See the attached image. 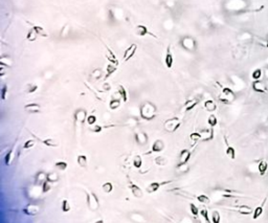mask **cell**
I'll use <instances>...</instances> for the list:
<instances>
[{
	"instance_id": "1",
	"label": "cell",
	"mask_w": 268,
	"mask_h": 223,
	"mask_svg": "<svg viewBox=\"0 0 268 223\" xmlns=\"http://www.w3.org/2000/svg\"><path fill=\"white\" fill-rule=\"evenodd\" d=\"M140 116L145 120H151L156 116V107L154 104L146 102L140 106Z\"/></svg>"
},
{
	"instance_id": "2",
	"label": "cell",
	"mask_w": 268,
	"mask_h": 223,
	"mask_svg": "<svg viewBox=\"0 0 268 223\" xmlns=\"http://www.w3.org/2000/svg\"><path fill=\"white\" fill-rule=\"evenodd\" d=\"M86 201H87L88 208L92 212L97 210L100 207V201L99 198L97 197L93 192H86Z\"/></svg>"
},
{
	"instance_id": "3",
	"label": "cell",
	"mask_w": 268,
	"mask_h": 223,
	"mask_svg": "<svg viewBox=\"0 0 268 223\" xmlns=\"http://www.w3.org/2000/svg\"><path fill=\"white\" fill-rule=\"evenodd\" d=\"M181 125V120L177 117H172L170 120H165L163 126H165V129L168 131V132H175Z\"/></svg>"
},
{
	"instance_id": "4",
	"label": "cell",
	"mask_w": 268,
	"mask_h": 223,
	"mask_svg": "<svg viewBox=\"0 0 268 223\" xmlns=\"http://www.w3.org/2000/svg\"><path fill=\"white\" fill-rule=\"evenodd\" d=\"M219 100H220L222 103H225V104L230 103V102L234 101V100H235V93H234V91H233L230 88L224 87L222 89V95H220V97H219Z\"/></svg>"
},
{
	"instance_id": "5",
	"label": "cell",
	"mask_w": 268,
	"mask_h": 223,
	"mask_svg": "<svg viewBox=\"0 0 268 223\" xmlns=\"http://www.w3.org/2000/svg\"><path fill=\"white\" fill-rule=\"evenodd\" d=\"M181 46H182L185 49L189 50V52H193L196 48V43L195 40L193 38H190V37H185L181 40Z\"/></svg>"
},
{
	"instance_id": "6",
	"label": "cell",
	"mask_w": 268,
	"mask_h": 223,
	"mask_svg": "<svg viewBox=\"0 0 268 223\" xmlns=\"http://www.w3.org/2000/svg\"><path fill=\"white\" fill-rule=\"evenodd\" d=\"M40 206L37 205V204H27L25 207L23 208V213L27 216H37V215L40 213Z\"/></svg>"
},
{
	"instance_id": "7",
	"label": "cell",
	"mask_w": 268,
	"mask_h": 223,
	"mask_svg": "<svg viewBox=\"0 0 268 223\" xmlns=\"http://www.w3.org/2000/svg\"><path fill=\"white\" fill-rule=\"evenodd\" d=\"M136 49H137V45H136L135 43H133V44H131V45L129 46V47L127 48L126 50H125V52H124V57H123V59H124L125 62L129 61L131 58H132L133 56H134V55H135Z\"/></svg>"
},
{
	"instance_id": "8",
	"label": "cell",
	"mask_w": 268,
	"mask_h": 223,
	"mask_svg": "<svg viewBox=\"0 0 268 223\" xmlns=\"http://www.w3.org/2000/svg\"><path fill=\"white\" fill-rule=\"evenodd\" d=\"M36 138H38L39 140H40L41 143H42L44 146L46 147H50V148H57V147H59V145H60V143H59V140H57L56 138H52V137H47V138H44V140H42V138H39L37 137L36 135H34Z\"/></svg>"
},
{
	"instance_id": "9",
	"label": "cell",
	"mask_w": 268,
	"mask_h": 223,
	"mask_svg": "<svg viewBox=\"0 0 268 223\" xmlns=\"http://www.w3.org/2000/svg\"><path fill=\"white\" fill-rule=\"evenodd\" d=\"M252 89L255 91V92L259 93H265L267 91V87H266V84L264 82L260 81V80H257V81L252 82Z\"/></svg>"
},
{
	"instance_id": "10",
	"label": "cell",
	"mask_w": 268,
	"mask_h": 223,
	"mask_svg": "<svg viewBox=\"0 0 268 223\" xmlns=\"http://www.w3.org/2000/svg\"><path fill=\"white\" fill-rule=\"evenodd\" d=\"M129 189L131 190V193L134 195V197L135 198H142L144 197V192H142V190L140 189V187H138L137 185H135V183H133V182H129Z\"/></svg>"
},
{
	"instance_id": "11",
	"label": "cell",
	"mask_w": 268,
	"mask_h": 223,
	"mask_svg": "<svg viewBox=\"0 0 268 223\" xmlns=\"http://www.w3.org/2000/svg\"><path fill=\"white\" fill-rule=\"evenodd\" d=\"M75 120L79 124H84L85 120H87V112L84 109H78L75 112Z\"/></svg>"
},
{
	"instance_id": "12",
	"label": "cell",
	"mask_w": 268,
	"mask_h": 223,
	"mask_svg": "<svg viewBox=\"0 0 268 223\" xmlns=\"http://www.w3.org/2000/svg\"><path fill=\"white\" fill-rule=\"evenodd\" d=\"M191 155H192V153L189 149H183V150L180 152V155H179V165H187L189 159L191 158Z\"/></svg>"
},
{
	"instance_id": "13",
	"label": "cell",
	"mask_w": 268,
	"mask_h": 223,
	"mask_svg": "<svg viewBox=\"0 0 268 223\" xmlns=\"http://www.w3.org/2000/svg\"><path fill=\"white\" fill-rule=\"evenodd\" d=\"M134 32H135V35L136 36H138V37H145V36H147V35H152V36H154L152 32H149L146 25H142V24L135 26V28H134Z\"/></svg>"
},
{
	"instance_id": "14",
	"label": "cell",
	"mask_w": 268,
	"mask_h": 223,
	"mask_svg": "<svg viewBox=\"0 0 268 223\" xmlns=\"http://www.w3.org/2000/svg\"><path fill=\"white\" fill-rule=\"evenodd\" d=\"M135 140L140 146H145L148 143V135L142 131H138L135 133Z\"/></svg>"
},
{
	"instance_id": "15",
	"label": "cell",
	"mask_w": 268,
	"mask_h": 223,
	"mask_svg": "<svg viewBox=\"0 0 268 223\" xmlns=\"http://www.w3.org/2000/svg\"><path fill=\"white\" fill-rule=\"evenodd\" d=\"M165 149V143L161 140H156L152 145V149H151L150 153H159Z\"/></svg>"
},
{
	"instance_id": "16",
	"label": "cell",
	"mask_w": 268,
	"mask_h": 223,
	"mask_svg": "<svg viewBox=\"0 0 268 223\" xmlns=\"http://www.w3.org/2000/svg\"><path fill=\"white\" fill-rule=\"evenodd\" d=\"M24 110L28 113H39L41 111V106L36 103H30L24 106Z\"/></svg>"
},
{
	"instance_id": "17",
	"label": "cell",
	"mask_w": 268,
	"mask_h": 223,
	"mask_svg": "<svg viewBox=\"0 0 268 223\" xmlns=\"http://www.w3.org/2000/svg\"><path fill=\"white\" fill-rule=\"evenodd\" d=\"M15 149H16V147H15V146H13V147H12L11 150H10L9 152L7 153V155H5V156H4V162H5V165H11V163L13 162L14 158H15V154H16Z\"/></svg>"
},
{
	"instance_id": "18",
	"label": "cell",
	"mask_w": 268,
	"mask_h": 223,
	"mask_svg": "<svg viewBox=\"0 0 268 223\" xmlns=\"http://www.w3.org/2000/svg\"><path fill=\"white\" fill-rule=\"evenodd\" d=\"M201 135H202V140L203 142H207V140H210L214 138V130L212 129H204V130L201 131Z\"/></svg>"
},
{
	"instance_id": "19",
	"label": "cell",
	"mask_w": 268,
	"mask_h": 223,
	"mask_svg": "<svg viewBox=\"0 0 268 223\" xmlns=\"http://www.w3.org/2000/svg\"><path fill=\"white\" fill-rule=\"evenodd\" d=\"M169 182H170V181H168V182L160 183V182H156V181H154V182L150 183V185L147 187V192H148V193H155V192H157L159 189H160L161 185H165V183H169Z\"/></svg>"
},
{
	"instance_id": "20",
	"label": "cell",
	"mask_w": 268,
	"mask_h": 223,
	"mask_svg": "<svg viewBox=\"0 0 268 223\" xmlns=\"http://www.w3.org/2000/svg\"><path fill=\"white\" fill-rule=\"evenodd\" d=\"M173 62H174V59H173V55L171 52V48L170 46L167 48V54H165V66L168 68H172L173 66Z\"/></svg>"
},
{
	"instance_id": "21",
	"label": "cell",
	"mask_w": 268,
	"mask_h": 223,
	"mask_svg": "<svg viewBox=\"0 0 268 223\" xmlns=\"http://www.w3.org/2000/svg\"><path fill=\"white\" fill-rule=\"evenodd\" d=\"M236 210L239 212V214L241 215H250L253 213L252 208L248 205H239L236 207Z\"/></svg>"
},
{
	"instance_id": "22",
	"label": "cell",
	"mask_w": 268,
	"mask_h": 223,
	"mask_svg": "<svg viewBox=\"0 0 268 223\" xmlns=\"http://www.w3.org/2000/svg\"><path fill=\"white\" fill-rule=\"evenodd\" d=\"M204 108L205 110H207L208 112H214L217 109V105L213 100H207L204 102Z\"/></svg>"
},
{
	"instance_id": "23",
	"label": "cell",
	"mask_w": 268,
	"mask_h": 223,
	"mask_svg": "<svg viewBox=\"0 0 268 223\" xmlns=\"http://www.w3.org/2000/svg\"><path fill=\"white\" fill-rule=\"evenodd\" d=\"M154 162L156 165H159V167H165V165H167L168 163H169V159L167 158L165 156H161V155H159V156H157L156 158L154 159Z\"/></svg>"
},
{
	"instance_id": "24",
	"label": "cell",
	"mask_w": 268,
	"mask_h": 223,
	"mask_svg": "<svg viewBox=\"0 0 268 223\" xmlns=\"http://www.w3.org/2000/svg\"><path fill=\"white\" fill-rule=\"evenodd\" d=\"M258 170H259V172H260V175L264 176L266 174V172H267V170H268V163L266 162V161H264V160L260 161L259 165H258Z\"/></svg>"
},
{
	"instance_id": "25",
	"label": "cell",
	"mask_w": 268,
	"mask_h": 223,
	"mask_svg": "<svg viewBox=\"0 0 268 223\" xmlns=\"http://www.w3.org/2000/svg\"><path fill=\"white\" fill-rule=\"evenodd\" d=\"M263 212H264V203L262 204V205H259L258 207L255 208V210H253V213H252V219L253 220L260 218V217L262 216V214H263Z\"/></svg>"
},
{
	"instance_id": "26",
	"label": "cell",
	"mask_w": 268,
	"mask_h": 223,
	"mask_svg": "<svg viewBox=\"0 0 268 223\" xmlns=\"http://www.w3.org/2000/svg\"><path fill=\"white\" fill-rule=\"evenodd\" d=\"M77 162L81 168H86L87 167V163H88L87 156H86V155H79V156L77 157Z\"/></svg>"
},
{
	"instance_id": "27",
	"label": "cell",
	"mask_w": 268,
	"mask_h": 223,
	"mask_svg": "<svg viewBox=\"0 0 268 223\" xmlns=\"http://www.w3.org/2000/svg\"><path fill=\"white\" fill-rule=\"evenodd\" d=\"M116 69H117V65H114V64H112V63L108 64V66H107V72H106V75H105V80H107L108 78H109L110 75H112V73L115 72Z\"/></svg>"
},
{
	"instance_id": "28",
	"label": "cell",
	"mask_w": 268,
	"mask_h": 223,
	"mask_svg": "<svg viewBox=\"0 0 268 223\" xmlns=\"http://www.w3.org/2000/svg\"><path fill=\"white\" fill-rule=\"evenodd\" d=\"M133 165H134V168H136V169H140V168L142 167V158L140 155H135L134 156V158H133V161H132Z\"/></svg>"
},
{
	"instance_id": "29",
	"label": "cell",
	"mask_w": 268,
	"mask_h": 223,
	"mask_svg": "<svg viewBox=\"0 0 268 223\" xmlns=\"http://www.w3.org/2000/svg\"><path fill=\"white\" fill-rule=\"evenodd\" d=\"M118 95H120V97H122V100L125 102V103L128 101V95H127L126 88H125L123 85L118 86Z\"/></svg>"
},
{
	"instance_id": "30",
	"label": "cell",
	"mask_w": 268,
	"mask_h": 223,
	"mask_svg": "<svg viewBox=\"0 0 268 223\" xmlns=\"http://www.w3.org/2000/svg\"><path fill=\"white\" fill-rule=\"evenodd\" d=\"M47 180L50 181L52 183L58 182L59 181V174L57 172H49L47 173Z\"/></svg>"
},
{
	"instance_id": "31",
	"label": "cell",
	"mask_w": 268,
	"mask_h": 223,
	"mask_svg": "<svg viewBox=\"0 0 268 223\" xmlns=\"http://www.w3.org/2000/svg\"><path fill=\"white\" fill-rule=\"evenodd\" d=\"M210 220H212V223H220L221 222L220 213L218 210H213L212 216H210Z\"/></svg>"
},
{
	"instance_id": "32",
	"label": "cell",
	"mask_w": 268,
	"mask_h": 223,
	"mask_svg": "<svg viewBox=\"0 0 268 223\" xmlns=\"http://www.w3.org/2000/svg\"><path fill=\"white\" fill-rule=\"evenodd\" d=\"M45 180H47V174L45 172H38L36 175L37 182H44Z\"/></svg>"
},
{
	"instance_id": "33",
	"label": "cell",
	"mask_w": 268,
	"mask_h": 223,
	"mask_svg": "<svg viewBox=\"0 0 268 223\" xmlns=\"http://www.w3.org/2000/svg\"><path fill=\"white\" fill-rule=\"evenodd\" d=\"M102 190H103V192H105V193H111L112 191H113V185H112L111 182H109V181H106V182H104L103 185H102Z\"/></svg>"
},
{
	"instance_id": "34",
	"label": "cell",
	"mask_w": 268,
	"mask_h": 223,
	"mask_svg": "<svg viewBox=\"0 0 268 223\" xmlns=\"http://www.w3.org/2000/svg\"><path fill=\"white\" fill-rule=\"evenodd\" d=\"M174 192L175 194H177V195H180V196H185V198H194V195H192L191 193H189V192L187 191H183L182 189H178V190H174Z\"/></svg>"
},
{
	"instance_id": "35",
	"label": "cell",
	"mask_w": 268,
	"mask_h": 223,
	"mask_svg": "<svg viewBox=\"0 0 268 223\" xmlns=\"http://www.w3.org/2000/svg\"><path fill=\"white\" fill-rule=\"evenodd\" d=\"M37 37H38V34H37V32L35 30V28L32 27V30L28 32L27 36H26V39H27L30 42H34V41L37 39Z\"/></svg>"
},
{
	"instance_id": "36",
	"label": "cell",
	"mask_w": 268,
	"mask_h": 223,
	"mask_svg": "<svg viewBox=\"0 0 268 223\" xmlns=\"http://www.w3.org/2000/svg\"><path fill=\"white\" fill-rule=\"evenodd\" d=\"M198 104L197 100H191V101H188L187 103L185 104V111H190L192 110L196 105Z\"/></svg>"
},
{
	"instance_id": "37",
	"label": "cell",
	"mask_w": 268,
	"mask_h": 223,
	"mask_svg": "<svg viewBox=\"0 0 268 223\" xmlns=\"http://www.w3.org/2000/svg\"><path fill=\"white\" fill-rule=\"evenodd\" d=\"M225 153H226V155H227V156L230 157V159H235V158H236V150H235L234 147L227 146Z\"/></svg>"
},
{
	"instance_id": "38",
	"label": "cell",
	"mask_w": 268,
	"mask_h": 223,
	"mask_svg": "<svg viewBox=\"0 0 268 223\" xmlns=\"http://www.w3.org/2000/svg\"><path fill=\"white\" fill-rule=\"evenodd\" d=\"M107 49H108V52H109V56H107V59L109 60V62L114 65H118V61H117V59H116L115 55L112 52L111 49H109V48H107Z\"/></svg>"
},
{
	"instance_id": "39",
	"label": "cell",
	"mask_w": 268,
	"mask_h": 223,
	"mask_svg": "<svg viewBox=\"0 0 268 223\" xmlns=\"http://www.w3.org/2000/svg\"><path fill=\"white\" fill-rule=\"evenodd\" d=\"M37 89H38V85L37 84H27V85L25 86V92L26 93H34L37 91Z\"/></svg>"
},
{
	"instance_id": "40",
	"label": "cell",
	"mask_w": 268,
	"mask_h": 223,
	"mask_svg": "<svg viewBox=\"0 0 268 223\" xmlns=\"http://www.w3.org/2000/svg\"><path fill=\"white\" fill-rule=\"evenodd\" d=\"M120 101L118 99H111V101H110V103H109V108L111 110H115V109H117L118 107H120Z\"/></svg>"
},
{
	"instance_id": "41",
	"label": "cell",
	"mask_w": 268,
	"mask_h": 223,
	"mask_svg": "<svg viewBox=\"0 0 268 223\" xmlns=\"http://www.w3.org/2000/svg\"><path fill=\"white\" fill-rule=\"evenodd\" d=\"M196 198H197L198 201H199L200 203H202V204H208V203H210V197H207V196L204 195V194H201V195H198Z\"/></svg>"
},
{
	"instance_id": "42",
	"label": "cell",
	"mask_w": 268,
	"mask_h": 223,
	"mask_svg": "<svg viewBox=\"0 0 268 223\" xmlns=\"http://www.w3.org/2000/svg\"><path fill=\"white\" fill-rule=\"evenodd\" d=\"M34 28H35V30H36V32H37V34H38V36L48 37L47 32H46V30H44V28H43L42 26H40V25H36V26H34Z\"/></svg>"
},
{
	"instance_id": "43",
	"label": "cell",
	"mask_w": 268,
	"mask_h": 223,
	"mask_svg": "<svg viewBox=\"0 0 268 223\" xmlns=\"http://www.w3.org/2000/svg\"><path fill=\"white\" fill-rule=\"evenodd\" d=\"M52 182H50V181H48V180H45L44 182H43V185H42V193H44V194L48 193V192L52 190Z\"/></svg>"
},
{
	"instance_id": "44",
	"label": "cell",
	"mask_w": 268,
	"mask_h": 223,
	"mask_svg": "<svg viewBox=\"0 0 268 223\" xmlns=\"http://www.w3.org/2000/svg\"><path fill=\"white\" fill-rule=\"evenodd\" d=\"M61 210H62L63 213H68L69 210H71V206H70V203L68 202V200L64 199L62 201V205H61Z\"/></svg>"
},
{
	"instance_id": "45",
	"label": "cell",
	"mask_w": 268,
	"mask_h": 223,
	"mask_svg": "<svg viewBox=\"0 0 268 223\" xmlns=\"http://www.w3.org/2000/svg\"><path fill=\"white\" fill-rule=\"evenodd\" d=\"M207 124L210 125L212 128H214L215 126H217V124H218V120H217L216 115L210 114V115L208 116V118H207Z\"/></svg>"
},
{
	"instance_id": "46",
	"label": "cell",
	"mask_w": 268,
	"mask_h": 223,
	"mask_svg": "<svg viewBox=\"0 0 268 223\" xmlns=\"http://www.w3.org/2000/svg\"><path fill=\"white\" fill-rule=\"evenodd\" d=\"M55 167L58 170H60V171H65L67 169V167H68V163L66 161H57L55 163Z\"/></svg>"
},
{
	"instance_id": "47",
	"label": "cell",
	"mask_w": 268,
	"mask_h": 223,
	"mask_svg": "<svg viewBox=\"0 0 268 223\" xmlns=\"http://www.w3.org/2000/svg\"><path fill=\"white\" fill-rule=\"evenodd\" d=\"M251 78L253 79V81H257V80H260L262 78V70L260 68H257L252 71L251 73Z\"/></svg>"
},
{
	"instance_id": "48",
	"label": "cell",
	"mask_w": 268,
	"mask_h": 223,
	"mask_svg": "<svg viewBox=\"0 0 268 223\" xmlns=\"http://www.w3.org/2000/svg\"><path fill=\"white\" fill-rule=\"evenodd\" d=\"M190 138H191L192 142L197 143L198 140H202V135H201V133H199V132H194V133H192L191 135H190Z\"/></svg>"
},
{
	"instance_id": "49",
	"label": "cell",
	"mask_w": 268,
	"mask_h": 223,
	"mask_svg": "<svg viewBox=\"0 0 268 223\" xmlns=\"http://www.w3.org/2000/svg\"><path fill=\"white\" fill-rule=\"evenodd\" d=\"M200 215H201V217H203L204 220H205L207 223H212V220H210V216H208V210H206V208L200 210Z\"/></svg>"
},
{
	"instance_id": "50",
	"label": "cell",
	"mask_w": 268,
	"mask_h": 223,
	"mask_svg": "<svg viewBox=\"0 0 268 223\" xmlns=\"http://www.w3.org/2000/svg\"><path fill=\"white\" fill-rule=\"evenodd\" d=\"M190 210H191V213L193 214V216H195V217H197L198 215H200V210L197 207V205H195L194 203L190 204Z\"/></svg>"
},
{
	"instance_id": "51",
	"label": "cell",
	"mask_w": 268,
	"mask_h": 223,
	"mask_svg": "<svg viewBox=\"0 0 268 223\" xmlns=\"http://www.w3.org/2000/svg\"><path fill=\"white\" fill-rule=\"evenodd\" d=\"M35 144H36L35 140H26V142L24 143L23 148L25 149V150H28V149H32V147L35 146Z\"/></svg>"
},
{
	"instance_id": "52",
	"label": "cell",
	"mask_w": 268,
	"mask_h": 223,
	"mask_svg": "<svg viewBox=\"0 0 268 223\" xmlns=\"http://www.w3.org/2000/svg\"><path fill=\"white\" fill-rule=\"evenodd\" d=\"M102 130H103V127L100 126V125H92V126L90 127V131L93 133H100L102 132Z\"/></svg>"
},
{
	"instance_id": "53",
	"label": "cell",
	"mask_w": 268,
	"mask_h": 223,
	"mask_svg": "<svg viewBox=\"0 0 268 223\" xmlns=\"http://www.w3.org/2000/svg\"><path fill=\"white\" fill-rule=\"evenodd\" d=\"M87 123H88V125H90V126L95 125V123H97V116L93 115V114H91V115H88L87 116Z\"/></svg>"
},
{
	"instance_id": "54",
	"label": "cell",
	"mask_w": 268,
	"mask_h": 223,
	"mask_svg": "<svg viewBox=\"0 0 268 223\" xmlns=\"http://www.w3.org/2000/svg\"><path fill=\"white\" fill-rule=\"evenodd\" d=\"M7 85H3L2 89H1V99L3 101L7 100Z\"/></svg>"
},
{
	"instance_id": "55",
	"label": "cell",
	"mask_w": 268,
	"mask_h": 223,
	"mask_svg": "<svg viewBox=\"0 0 268 223\" xmlns=\"http://www.w3.org/2000/svg\"><path fill=\"white\" fill-rule=\"evenodd\" d=\"M102 75V70L101 69H95V70L92 71V78L95 80H99Z\"/></svg>"
},
{
	"instance_id": "56",
	"label": "cell",
	"mask_w": 268,
	"mask_h": 223,
	"mask_svg": "<svg viewBox=\"0 0 268 223\" xmlns=\"http://www.w3.org/2000/svg\"><path fill=\"white\" fill-rule=\"evenodd\" d=\"M103 88H104V90H105V91H108V90H110V88H111V87H110V85L108 83H105L103 85Z\"/></svg>"
},
{
	"instance_id": "57",
	"label": "cell",
	"mask_w": 268,
	"mask_h": 223,
	"mask_svg": "<svg viewBox=\"0 0 268 223\" xmlns=\"http://www.w3.org/2000/svg\"><path fill=\"white\" fill-rule=\"evenodd\" d=\"M95 223H105V222H104V220H102V219H100V220H97V221H95Z\"/></svg>"
},
{
	"instance_id": "58",
	"label": "cell",
	"mask_w": 268,
	"mask_h": 223,
	"mask_svg": "<svg viewBox=\"0 0 268 223\" xmlns=\"http://www.w3.org/2000/svg\"><path fill=\"white\" fill-rule=\"evenodd\" d=\"M265 46L268 48V41H266V43H265Z\"/></svg>"
}]
</instances>
